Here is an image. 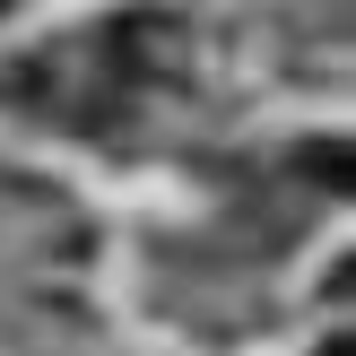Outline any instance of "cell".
I'll return each mask as SVG.
<instances>
[{"label": "cell", "instance_id": "7a4b0ae2", "mask_svg": "<svg viewBox=\"0 0 356 356\" xmlns=\"http://www.w3.org/2000/svg\"><path fill=\"white\" fill-rule=\"evenodd\" d=\"M322 356H348V339H330V348H322Z\"/></svg>", "mask_w": 356, "mask_h": 356}, {"label": "cell", "instance_id": "6da1fadb", "mask_svg": "<svg viewBox=\"0 0 356 356\" xmlns=\"http://www.w3.org/2000/svg\"><path fill=\"white\" fill-rule=\"evenodd\" d=\"M104 44H113V61L131 70V79H174V70H183V26H174L165 9H131Z\"/></svg>", "mask_w": 356, "mask_h": 356}]
</instances>
